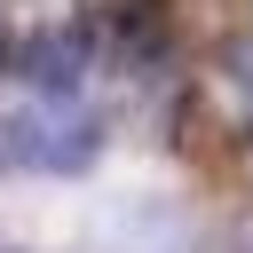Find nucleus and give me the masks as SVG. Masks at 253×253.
Segmentation results:
<instances>
[{
    "instance_id": "1",
    "label": "nucleus",
    "mask_w": 253,
    "mask_h": 253,
    "mask_svg": "<svg viewBox=\"0 0 253 253\" xmlns=\"http://www.w3.org/2000/svg\"><path fill=\"white\" fill-rule=\"evenodd\" d=\"M95 158H103V119L79 111L71 95H55V103L32 119V166H47V174H87Z\"/></svg>"
},
{
    "instance_id": "2",
    "label": "nucleus",
    "mask_w": 253,
    "mask_h": 253,
    "mask_svg": "<svg viewBox=\"0 0 253 253\" xmlns=\"http://www.w3.org/2000/svg\"><path fill=\"white\" fill-rule=\"evenodd\" d=\"M87 55H95V47H87L79 24H40V32L16 47V71H24L40 95H71V87L87 79Z\"/></svg>"
},
{
    "instance_id": "3",
    "label": "nucleus",
    "mask_w": 253,
    "mask_h": 253,
    "mask_svg": "<svg viewBox=\"0 0 253 253\" xmlns=\"http://www.w3.org/2000/svg\"><path fill=\"white\" fill-rule=\"evenodd\" d=\"M32 166V119H0V174Z\"/></svg>"
},
{
    "instance_id": "4",
    "label": "nucleus",
    "mask_w": 253,
    "mask_h": 253,
    "mask_svg": "<svg viewBox=\"0 0 253 253\" xmlns=\"http://www.w3.org/2000/svg\"><path fill=\"white\" fill-rule=\"evenodd\" d=\"M221 71H229V87H237V103L253 111V32H245V40H229V55H221Z\"/></svg>"
},
{
    "instance_id": "5",
    "label": "nucleus",
    "mask_w": 253,
    "mask_h": 253,
    "mask_svg": "<svg viewBox=\"0 0 253 253\" xmlns=\"http://www.w3.org/2000/svg\"><path fill=\"white\" fill-rule=\"evenodd\" d=\"M87 8V24H134V16H150L158 0H79Z\"/></svg>"
},
{
    "instance_id": "6",
    "label": "nucleus",
    "mask_w": 253,
    "mask_h": 253,
    "mask_svg": "<svg viewBox=\"0 0 253 253\" xmlns=\"http://www.w3.org/2000/svg\"><path fill=\"white\" fill-rule=\"evenodd\" d=\"M237 166H245V190H253V126H245V158H237Z\"/></svg>"
},
{
    "instance_id": "7",
    "label": "nucleus",
    "mask_w": 253,
    "mask_h": 253,
    "mask_svg": "<svg viewBox=\"0 0 253 253\" xmlns=\"http://www.w3.org/2000/svg\"><path fill=\"white\" fill-rule=\"evenodd\" d=\"M8 47H16V40H8V16H0V55H8Z\"/></svg>"
},
{
    "instance_id": "8",
    "label": "nucleus",
    "mask_w": 253,
    "mask_h": 253,
    "mask_svg": "<svg viewBox=\"0 0 253 253\" xmlns=\"http://www.w3.org/2000/svg\"><path fill=\"white\" fill-rule=\"evenodd\" d=\"M237 253H253V237H245V245H237Z\"/></svg>"
}]
</instances>
